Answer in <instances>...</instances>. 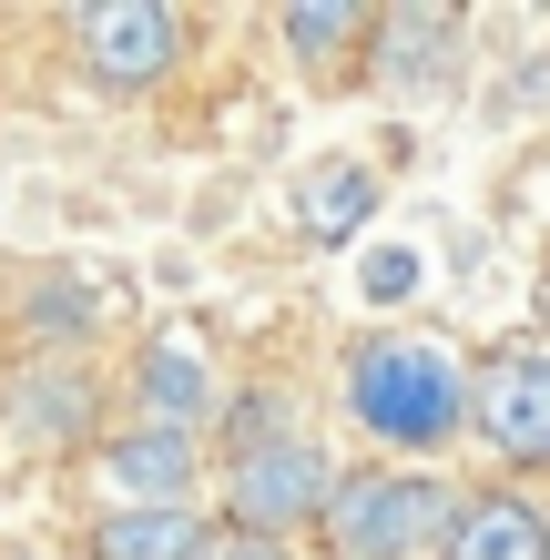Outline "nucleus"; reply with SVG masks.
<instances>
[{
    "label": "nucleus",
    "instance_id": "obj_10",
    "mask_svg": "<svg viewBox=\"0 0 550 560\" xmlns=\"http://www.w3.org/2000/svg\"><path fill=\"white\" fill-rule=\"evenodd\" d=\"M214 540L204 510H103L82 530V560H194Z\"/></svg>",
    "mask_w": 550,
    "mask_h": 560
},
{
    "label": "nucleus",
    "instance_id": "obj_6",
    "mask_svg": "<svg viewBox=\"0 0 550 560\" xmlns=\"http://www.w3.org/2000/svg\"><path fill=\"white\" fill-rule=\"evenodd\" d=\"M224 408V377H214V337H204V326H153V337H143V357H133V418L143 428H184V439H194V428H204Z\"/></svg>",
    "mask_w": 550,
    "mask_h": 560
},
{
    "label": "nucleus",
    "instance_id": "obj_17",
    "mask_svg": "<svg viewBox=\"0 0 550 560\" xmlns=\"http://www.w3.org/2000/svg\"><path fill=\"white\" fill-rule=\"evenodd\" d=\"M0 560H42V550H0Z\"/></svg>",
    "mask_w": 550,
    "mask_h": 560
},
{
    "label": "nucleus",
    "instance_id": "obj_8",
    "mask_svg": "<svg viewBox=\"0 0 550 560\" xmlns=\"http://www.w3.org/2000/svg\"><path fill=\"white\" fill-rule=\"evenodd\" d=\"M429 560H550V510L530 489H459L448 540Z\"/></svg>",
    "mask_w": 550,
    "mask_h": 560
},
{
    "label": "nucleus",
    "instance_id": "obj_1",
    "mask_svg": "<svg viewBox=\"0 0 550 560\" xmlns=\"http://www.w3.org/2000/svg\"><path fill=\"white\" fill-rule=\"evenodd\" d=\"M337 398H347V428L367 448H387V469L438 458L469 439V357L448 337H429V326H377V337L347 347Z\"/></svg>",
    "mask_w": 550,
    "mask_h": 560
},
{
    "label": "nucleus",
    "instance_id": "obj_3",
    "mask_svg": "<svg viewBox=\"0 0 550 560\" xmlns=\"http://www.w3.org/2000/svg\"><path fill=\"white\" fill-rule=\"evenodd\" d=\"M327 500H337V458L316 439H266V448L224 458V530L285 540V530H316Z\"/></svg>",
    "mask_w": 550,
    "mask_h": 560
},
{
    "label": "nucleus",
    "instance_id": "obj_5",
    "mask_svg": "<svg viewBox=\"0 0 550 560\" xmlns=\"http://www.w3.org/2000/svg\"><path fill=\"white\" fill-rule=\"evenodd\" d=\"M469 428L510 469H550V347L510 337L469 368Z\"/></svg>",
    "mask_w": 550,
    "mask_h": 560
},
{
    "label": "nucleus",
    "instance_id": "obj_2",
    "mask_svg": "<svg viewBox=\"0 0 550 560\" xmlns=\"http://www.w3.org/2000/svg\"><path fill=\"white\" fill-rule=\"evenodd\" d=\"M448 510H459V489H448L438 469H387V458H367V469H337V500H327V550L337 560H429L448 540Z\"/></svg>",
    "mask_w": 550,
    "mask_h": 560
},
{
    "label": "nucleus",
    "instance_id": "obj_12",
    "mask_svg": "<svg viewBox=\"0 0 550 560\" xmlns=\"http://www.w3.org/2000/svg\"><path fill=\"white\" fill-rule=\"evenodd\" d=\"M296 205H306V235H316V245H358L367 214H377V174L337 153V163H316V174H306Z\"/></svg>",
    "mask_w": 550,
    "mask_h": 560
},
{
    "label": "nucleus",
    "instance_id": "obj_11",
    "mask_svg": "<svg viewBox=\"0 0 550 560\" xmlns=\"http://www.w3.org/2000/svg\"><path fill=\"white\" fill-rule=\"evenodd\" d=\"M276 42L296 51V72H347V61L377 42V11H358V0H285Z\"/></svg>",
    "mask_w": 550,
    "mask_h": 560
},
{
    "label": "nucleus",
    "instance_id": "obj_13",
    "mask_svg": "<svg viewBox=\"0 0 550 560\" xmlns=\"http://www.w3.org/2000/svg\"><path fill=\"white\" fill-rule=\"evenodd\" d=\"M377 42H387V72H408V82H448L459 11H377Z\"/></svg>",
    "mask_w": 550,
    "mask_h": 560
},
{
    "label": "nucleus",
    "instance_id": "obj_9",
    "mask_svg": "<svg viewBox=\"0 0 550 560\" xmlns=\"http://www.w3.org/2000/svg\"><path fill=\"white\" fill-rule=\"evenodd\" d=\"M11 418H21L31 448H72V439H92V418H103V377H92L82 357H42V368L11 387Z\"/></svg>",
    "mask_w": 550,
    "mask_h": 560
},
{
    "label": "nucleus",
    "instance_id": "obj_16",
    "mask_svg": "<svg viewBox=\"0 0 550 560\" xmlns=\"http://www.w3.org/2000/svg\"><path fill=\"white\" fill-rule=\"evenodd\" d=\"M408 285H418V255H367V295L377 306H398Z\"/></svg>",
    "mask_w": 550,
    "mask_h": 560
},
{
    "label": "nucleus",
    "instance_id": "obj_4",
    "mask_svg": "<svg viewBox=\"0 0 550 560\" xmlns=\"http://www.w3.org/2000/svg\"><path fill=\"white\" fill-rule=\"evenodd\" d=\"M72 51H82V72L103 92H153V82L184 72L194 21L174 11V0H92V11L72 21Z\"/></svg>",
    "mask_w": 550,
    "mask_h": 560
},
{
    "label": "nucleus",
    "instance_id": "obj_14",
    "mask_svg": "<svg viewBox=\"0 0 550 560\" xmlns=\"http://www.w3.org/2000/svg\"><path fill=\"white\" fill-rule=\"evenodd\" d=\"M21 316H31V337H51V347L72 337V347H82L92 326H103V285H82V276H31V306H21Z\"/></svg>",
    "mask_w": 550,
    "mask_h": 560
},
{
    "label": "nucleus",
    "instance_id": "obj_7",
    "mask_svg": "<svg viewBox=\"0 0 550 560\" xmlns=\"http://www.w3.org/2000/svg\"><path fill=\"white\" fill-rule=\"evenodd\" d=\"M92 469L113 479V510H194V479H204V448L184 428H113L92 448Z\"/></svg>",
    "mask_w": 550,
    "mask_h": 560
},
{
    "label": "nucleus",
    "instance_id": "obj_15",
    "mask_svg": "<svg viewBox=\"0 0 550 560\" xmlns=\"http://www.w3.org/2000/svg\"><path fill=\"white\" fill-rule=\"evenodd\" d=\"M194 560H285V540H255V530H224V520H214V540Z\"/></svg>",
    "mask_w": 550,
    "mask_h": 560
}]
</instances>
